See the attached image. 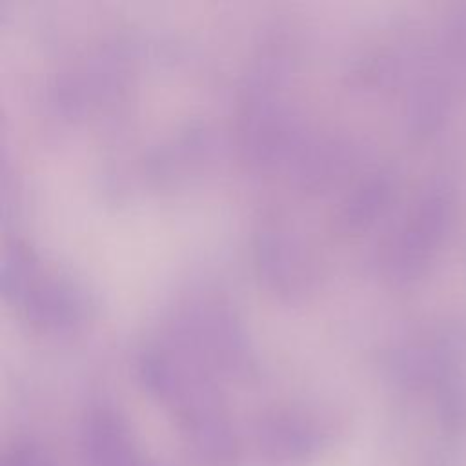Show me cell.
I'll list each match as a JSON object with an SVG mask.
<instances>
[{
    "mask_svg": "<svg viewBox=\"0 0 466 466\" xmlns=\"http://www.w3.org/2000/svg\"><path fill=\"white\" fill-rule=\"evenodd\" d=\"M4 466H49L36 451H15Z\"/></svg>",
    "mask_w": 466,
    "mask_h": 466,
    "instance_id": "1",
    "label": "cell"
}]
</instances>
